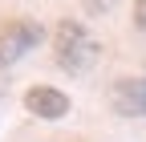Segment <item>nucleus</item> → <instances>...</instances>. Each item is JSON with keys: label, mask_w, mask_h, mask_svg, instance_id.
I'll return each mask as SVG.
<instances>
[{"label": "nucleus", "mask_w": 146, "mask_h": 142, "mask_svg": "<svg viewBox=\"0 0 146 142\" xmlns=\"http://www.w3.org/2000/svg\"><path fill=\"white\" fill-rule=\"evenodd\" d=\"M102 57V45L94 37V29H85L81 21H61L53 33V61L61 73H89L94 61Z\"/></svg>", "instance_id": "obj_1"}, {"label": "nucleus", "mask_w": 146, "mask_h": 142, "mask_svg": "<svg viewBox=\"0 0 146 142\" xmlns=\"http://www.w3.org/2000/svg\"><path fill=\"white\" fill-rule=\"evenodd\" d=\"M41 41H45V25L41 21H8L4 29H0V69L16 65Z\"/></svg>", "instance_id": "obj_2"}, {"label": "nucleus", "mask_w": 146, "mask_h": 142, "mask_svg": "<svg viewBox=\"0 0 146 142\" xmlns=\"http://www.w3.org/2000/svg\"><path fill=\"white\" fill-rule=\"evenodd\" d=\"M25 110L41 122H61L69 114V94L57 85H29L25 90Z\"/></svg>", "instance_id": "obj_3"}, {"label": "nucleus", "mask_w": 146, "mask_h": 142, "mask_svg": "<svg viewBox=\"0 0 146 142\" xmlns=\"http://www.w3.org/2000/svg\"><path fill=\"white\" fill-rule=\"evenodd\" d=\"M110 106L122 118H146V73L138 77H118L110 85Z\"/></svg>", "instance_id": "obj_4"}, {"label": "nucleus", "mask_w": 146, "mask_h": 142, "mask_svg": "<svg viewBox=\"0 0 146 142\" xmlns=\"http://www.w3.org/2000/svg\"><path fill=\"white\" fill-rule=\"evenodd\" d=\"M134 29L146 33V0H134Z\"/></svg>", "instance_id": "obj_5"}]
</instances>
